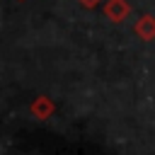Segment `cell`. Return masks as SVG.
Returning a JSON list of instances; mask_svg holds the SVG:
<instances>
[{
    "label": "cell",
    "instance_id": "obj_1",
    "mask_svg": "<svg viewBox=\"0 0 155 155\" xmlns=\"http://www.w3.org/2000/svg\"><path fill=\"white\" fill-rule=\"evenodd\" d=\"M104 12H107V17H111L114 22H119V19H124L128 15V5L124 0H109L107 7H104Z\"/></svg>",
    "mask_w": 155,
    "mask_h": 155
},
{
    "label": "cell",
    "instance_id": "obj_2",
    "mask_svg": "<svg viewBox=\"0 0 155 155\" xmlns=\"http://www.w3.org/2000/svg\"><path fill=\"white\" fill-rule=\"evenodd\" d=\"M136 29H138V34H140V36H145V39H148V36H153V34H155V19H153V17H143V19L138 22V27H136Z\"/></svg>",
    "mask_w": 155,
    "mask_h": 155
},
{
    "label": "cell",
    "instance_id": "obj_3",
    "mask_svg": "<svg viewBox=\"0 0 155 155\" xmlns=\"http://www.w3.org/2000/svg\"><path fill=\"white\" fill-rule=\"evenodd\" d=\"M78 2H82V5H85V7H92V5H97V2H99V0H78Z\"/></svg>",
    "mask_w": 155,
    "mask_h": 155
}]
</instances>
